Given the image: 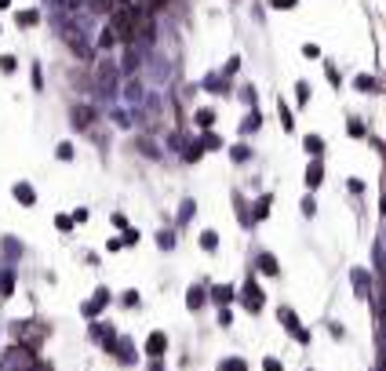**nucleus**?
Instances as JSON below:
<instances>
[{
  "label": "nucleus",
  "mask_w": 386,
  "mask_h": 371,
  "mask_svg": "<svg viewBox=\"0 0 386 371\" xmlns=\"http://www.w3.org/2000/svg\"><path fill=\"white\" fill-rule=\"evenodd\" d=\"M259 128H262V113H259V109H252V113L241 120V135H252V131H259Z\"/></svg>",
  "instance_id": "4468645a"
},
{
  "label": "nucleus",
  "mask_w": 386,
  "mask_h": 371,
  "mask_svg": "<svg viewBox=\"0 0 386 371\" xmlns=\"http://www.w3.org/2000/svg\"><path fill=\"white\" fill-rule=\"evenodd\" d=\"M201 146H204V149H219L222 142H219V135H211V131H204V139H201Z\"/></svg>",
  "instance_id": "79ce46f5"
},
{
  "label": "nucleus",
  "mask_w": 386,
  "mask_h": 371,
  "mask_svg": "<svg viewBox=\"0 0 386 371\" xmlns=\"http://www.w3.org/2000/svg\"><path fill=\"white\" fill-rule=\"evenodd\" d=\"M109 222L117 226V229H131V226H128V215H121V211H117V215H109Z\"/></svg>",
  "instance_id": "49530a36"
},
{
  "label": "nucleus",
  "mask_w": 386,
  "mask_h": 371,
  "mask_svg": "<svg viewBox=\"0 0 386 371\" xmlns=\"http://www.w3.org/2000/svg\"><path fill=\"white\" fill-rule=\"evenodd\" d=\"M269 4H274V8H295L299 0H269Z\"/></svg>",
  "instance_id": "603ef678"
},
{
  "label": "nucleus",
  "mask_w": 386,
  "mask_h": 371,
  "mask_svg": "<svg viewBox=\"0 0 386 371\" xmlns=\"http://www.w3.org/2000/svg\"><path fill=\"white\" fill-rule=\"evenodd\" d=\"M139 244V229H124V247H135Z\"/></svg>",
  "instance_id": "09e8293b"
},
{
  "label": "nucleus",
  "mask_w": 386,
  "mask_h": 371,
  "mask_svg": "<svg viewBox=\"0 0 386 371\" xmlns=\"http://www.w3.org/2000/svg\"><path fill=\"white\" fill-rule=\"evenodd\" d=\"M113 44H117V29H113V26H102V29H99V48L109 51Z\"/></svg>",
  "instance_id": "f3484780"
},
{
  "label": "nucleus",
  "mask_w": 386,
  "mask_h": 371,
  "mask_svg": "<svg viewBox=\"0 0 386 371\" xmlns=\"http://www.w3.org/2000/svg\"><path fill=\"white\" fill-rule=\"evenodd\" d=\"M193 120H197V128H204V131H208L211 124H215V109H211V106H201L197 113H193Z\"/></svg>",
  "instance_id": "dca6fc26"
},
{
  "label": "nucleus",
  "mask_w": 386,
  "mask_h": 371,
  "mask_svg": "<svg viewBox=\"0 0 386 371\" xmlns=\"http://www.w3.org/2000/svg\"><path fill=\"white\" fill-rule=\"evenodd\" d=\"M201 247H204L208 255H215V251H219V233H215V229H204V233H201Z\"/></svg>",
  "instance_id": "412c9836"
},
{
  "label": "nucleus",
  "mask_w": 386,
  "mask_h": 371,
  "mask_svg": "<svg viewBox=\"0 0 386 371\" xmlns=\"http://www.w3.org/2000/svg\"><path fill=\"white\" fill-rule=\"evenodd\" d=\"M219 371H248V367H244V360H241V357H229V360H222V364H219Z\"/></svg>",
  "instance_id": "2f4dec72"
},
{
  "label": "nucleus",
  "mask_w": 386,
  "mask_h": 371,
  "mask_svg": "<svg viewBox=\"0 0 386 371\" xmlns=\"http://www.w3.org/2000/svg\"><path fill=\"white\" fill-rule=\"evenodd\" d=\"M0 8H11V0H0Z\"/></svg>",
  "instance_id": "5fc2aeb1"
},
{
  "label": "nucleus",
  "mask_w": 386,
  "mask_h": 371,
  "mask_svg": "<svg viewBox=\"0 0 386 371\" xmlns=\"http://www.w3.org/2000/svg\"><path fill=\"white\" fill-rule=\"evenodd\" d=\"M204 299H208V287H204V284H193L189 291H186V306H189V309H201Z\"/></svg>",
  "instance_id": "f8f14e48"
},
{
  "label": "nucleus",
  "mask_w": 386,
  "mask_h": 371,
  "mask_svg": "<svg viewBox=\"0 0 386 371\" xmlns=\"http://www.w3.org/2000/svg\"><path fill=\"white\" fill-rule=\"evenodd\" d=\"M302 149L310 153V157H324V139L321 135H306L302 139Z\"/></svg>",
  "instance_id": "2eb2a0df"
},
{
  "label": "nucleus",
  "mask_w": 386,
  "mask_h": 371,
  "mask_svg": "<svg viewBox=\"0 0 386 371\" xmlns=\"http://www.w3.org/2000/svg\"><path fill=\"white\" fill-rule=\"evenodd\" d=\"M157 247H161V251H175V233L171 229H161L157 233Z\"/></svg>",
  "instance_id": "bb28decb"
},
{
  "label": "nucleus",
  "mask_w": 386,
  "mask_h": 371,
  "mask_svg": "<svg viewBox=\"0 0 386 371\" xmlns=\"http://www.w3.org/2000/svg\"><path fill=\"white\" fill-rule=\"evenodd\" d=\"M139 302H142V295L135 291V287H131V291H124V295H121V306H128V309H135Z\"/></svg>",
  "instance_id": "473e14b6"
},
{
  "label": "nucleus",
  "mask_w": 386,
  "mask_h": 371,
  "mask_svg": "<svg viewBox=\"0 0 386 371\" xmlns=\"http://www.w3.org/2000/svg\"><path fill=\"white\" fill-rule=\"evenodd\" d=\"M262 371H284V364H281L277 357H266V360H262Z\"/></svg>",
  "instance_id": "37998d69"
},
{
  "label": "nucleus",
  "mask_w": 386,
  "mask_h": 371,
  "mask_svg": "<svg viewBox=\"0 0 386 371\" xmlns=\"http://www.w3.org/2000/svg\"><path fill=\"white\" fill-rule=\"evenodd\" d=\"M73 153H76V149H73V142H59V146H55V157H59L62 164H69V160H73Z\"/></svg>",
  "instance_id": "c85d7f7f"
},
{
  "label": "nucleus",
  "mask_w": 386,
  "mask_h": 371,
  "mask_svg": "<svg viewBox=\"0 0 386 371\" xmlns=\"http://www.w3.org/2000/svg\"><path fill=\"white\" fill-rule=\"evenodd\" d=\"M4 251H8V255L15 259V255H22V244H18L15 237H8V240H4Z\"/></svg>",
  "instance_id": "ea45409f"
},
{
  "label": "nucleus",
  "mask_w": 386,
  "mask_h": 371,
  "mask_svg": "<svg viewBox=\"0 0 386 371\" xmlns=\"http://www.w3.org/2000/svg\"><path fill=\"white\" fill-rule=\"evenodd\" d=\"M201 157H204V146H201V142H189V146H182V160H186V164H197Z\"/></svg>",
  "instance_id": "6ab92c4d"
},
{
  "label": "nucleus",
  "mask_w": 386,
  "mask_h": 371,
  "mask_svg": "<svg viewBox=\"0 0 386 371\" xmlns=\"http://www.w3.org/2000/svg\"><path fill=\"white\" fill-rule=\"evenodd\" d=\"M164 349H168V335H164V331H149V339H146V353H149L153 360H161Z\"/></svg>",
  "instance_id": "0eeeda50"
},
{
  "label": "nucleus",
  "mask_w": 386,
  "mask_h": 371,
  "mask_svg": "<svg viewBox=\"0 0 386 371\" xmlns=\"http://www.w3.org/2000/svg\"><path fill=\"white\" fill-rule=\"evenodd\" d=\"M241 102H248V106L255 109V84H244V88H241Z\"/></svg>",
  "instance_id": "4c0bfd02"
},
{
  "label": "nucleus",
  "mask_w": 386,
  "mask_h": 371,
  "mask_svg": "<svg viewBox=\"0 0 386 371\" xmlns=\"http://www.w3.org/2000/svg\"><path fill=\"white\" fill-rule=\"evenodd\" d=\"M252 157H255V153H252V146H244V142L229 149V160H234V164H248Z\"/></svg>",
  "instance_id": "4be33fe9"
},
{
  "label": "nucleus",
  "mask_w": 386,
  "mask_h": 371,
  "mask_svg": "<svg viewBox=\"0 0 386 371\" xmlns=\"http://www.w3.org/2000/svg\"><path fill=\"white\" fill-rule=\"evenodd\" d=\"M121 247H124V237H109L106 240V251H121Z\"/></svg>",
  "instance_id": "de8ad7c7"
},
{
  "label": "nucleus",
  "mask_w": 386,
  "mask_h": 371,
  "mask_svg": "<svg viewBox=\"0 0 386 371\" xmlns=\"http://www.w3.org/2000/svg\"><path fill=\"white\" fill-rule=\"evenodd\" d=\"M226 80H229L226 73H222V76H219V73H208V76H204V88H208V91H226Z\"/></svg>",
  "instance_id": "b1692460"
},
{
  "label": "nucleus",
  "mask_w": 386,
  "mask_h": 371,
  "mask_svg": "<svg viewBox=\"0 0 386 371\" xmlns=\"http://www.w3.org/2000/svg\"><path fill=\"white\" fill-rule=\"evenodd\" d=\"M146 371H164V367H161V360H153V364H149Z\"/></svg>",
  "instance_id": "864d4df0"
},
{
  "label": "nucleus",
  "mask_w": 386,
  "mask_h": 371,
  "mask_svg": "<svg viewBox=\"0 0 386 371\" xmlns=\"http://www.w3.org/2000/svg\"><path fill=\"white\" fill-rule=\"evenodd\" d=\"M346 189H350L354 197H361V193H364V182H361V179H346Z\"/></svg>",
  "instance_id": "c03bdc74"
},
{
  "label": "nucleus",
  "mask_w": 386,
  "mask_h": 371,
  "mask_svg": "<svg viewBox=\"0 0 386 371\" xmlns=\"http://www.w3.org/2000/svg\"><path fill=\"white\" fill-rule=\"evenodd\" d=\"M269 204H274V197H259V204H255V222H266L269 219Z\"/></svg>",
  "instance_id": "393cba45"
},
{
  "label": "nucleus",
  "mask_w": 386,
  "mask_h": 371,
  "mask_svg": "<svg viewBox=\"0 0 386 371\" xmlns=\"http://www.w3.org/2000/svg\"><path fill=\"white\" fill-rule=\"evenodd\" d=\"M277 116H281V128H284V131H295V113H292L284 102H277Z\"/></svg>",
  "instance_id": "aec40b11"
},
{
  "label": "nucleus",
  "mask_w": 386,
  "mask_h": 371,
  "mask_svg": "<svg viewBox=\"0 0 386 371\" xmlns=\"http://www.w3.org/2000/svg\"><path fill=\"white\" fill-rule=\"evenodd\" d=\"M234 299H237V291H234L229 284H219V287H211V302H215L219 309H226V306L234 302Z\"/></svg>",
  "instance_id": "9d476101"
},
{
  "label": "nucleus",
  "mask_w": 386,
  "mask_h": 371,
  "mask_svg": "<svg viewBox=\"0 0 386 371\" xmlns=\"http://www.w3.org/2000/svg\"><path fill=\"white\" fill-rule=\"evenodd\" d=\"M299 208H302V215H306V219H314V215H317V200H314V193H306Z\"/></svg>",
  "instance_id": "c756f323"
},
{
  "label": "nucleus",
  "mask_w": 386,
  "mask_h": 371,
  "mask_svg": "<svg viewBox=\"0 0 386 371\" xmlns=\"http://www.w3.org/2000/svg\"><path fill=\"white\" fill-rule=\"evenodd\" d=\"M11 291H15V273H11V269H0V295L8 299Z\"/></svg>",
  "instance_id": "a878e982"
},
{
  "label": "nucleus",
  "mask_w": 386,
  "mask_h": 371,
  "mask_svg": "<svg viewBox=\"0 0 386 371\" xmlns=\"http://www.w3.org/2000/svg\"><path fill=\"white\" fill-rule=\"evenodd\" d=\"M91 339H95L106 353H117V346H121L117 327H113V324H91Z\"/></svg>",
  "instance_id": "20e7f679"
},
{
  "label": "nucleus",
  "mask_w": 386,
  "mask_h": 371,
  "mask_svg": "<svg viewBox=\"0 0 386 371\" xmlns=\"http://www.w3.org/2000/svg\"><path fill=\"white\" fill-rule=\"evenodd\" d=\"M15 69H18V62H15V55H0V73H8V76H11Z\"/></svg>",
  "instance_id": "72a5a7b5"
},
{
  "label": "nucleus",
  "mask_w": 386,
  "mask_h": 371,
  "mask_svg": "<svg viewBox=\"0 0 386 371\" xmlns=\"http://www.w3.org/2000/svg\"><path fill=\"white\" fill-rule=\"evenodd\" d=\"M193 215H197V200H189V197H186V200H182V208H179V226H186Z\"/></svg>",
  "instance_id": "5701e85b"
},
{
  "label": "nucleus",
  "mask_w": 386,
  "mask_h": 371,
  "mask_svg": "<svg viewBox=\"0 0 386 371\" xmlns=\"http://www.w3.org/2000/svg\"><path fill=\"white\" fill-rule=\"evenodd\" d=\"M310 95H314L310 84H306V80H299V84H295V102H299V106H310Z\"/></svg>",
  "instance_id": "cd10ccee"
},
{
  "label": "nucleus",
  "mask_w": 386,
  "mask_h": 371,
  "mask_svg": "<svg viewBox=\"0 0 386 371\" xmlns=\"http://www.w3.org/2000/svg\"><path fill=\"white\" fill-rule=\"evenodd\" d=\"M222 73H226V76H237V73H241V55H229V62H226Z\"/></svg>",
  "instance_id": "c9c22d12"
},
{
  "label": "nucleus",
  "mask_w": 386,
  "mask_h": 371,
  "mask_svg": "<svg viewBox=\"0 0 386 371\" xmlns=\"http://www.w3.org/2000/svg\"><path fill=\"white\" fill-rule=\"evenodd\" d=\"M277 320L288 327V335H292L295 342H302V346L310 342V331H306V327L299 324V317H295V309H292V306H281V309H277Z\"/></svg>",
  "instance_id": "7ed1b4c3"
},
{
  "label": "nucleus",
  "mask_w": 386,
  "mask_h": 371,
  "mask_svg": "<svg viewBox=\"0 0 386 371\" xmlns=\"http://www.w3.org/2000/svg\"><path fill=\"white\" fill-rule=\"evenodd\" d=\"M350 280H354V291H357L361 299H368V291H372V280H368V269H354V273H350Z\"/></svg>",
  "instance_id": "ddd939ff"
},
{
  "label": "nucleus",
  "mask_w": 386,
  "mask_h": 371,
  "mask_svg": "<svg viewBox=\"0 0 386 371\" xmlns=\"http://www.w3.org/2000/svg\"><path fill=\"white\" fill-rule=\"evenodd\" d=\"M117 360H121V364H135V346H131V339H121V346H117Z\"/></svg>",
  "instance_id": "a211bd4d"
},
{
  "label": "nucleus",
  "mask_w": 386,
  "mask_h": 371,
  "mask_svg": "<svg viewBox=\"0 0 386 371\" xmlns=\"http://www.w3.org/2000/svg\"><path fill=\"white\" fill-rule=\"evenodd\" d=\"M113 302V295H109V287H95V295L84 302V317H99L106 306Z\"/></svg>",
  "instance_id": "39448f33"
},
{
  "label": "nucleus",
  "mask_w": 386,
  "mask_h": 371,
  "mask_svg": "<svg viewBox=\"0 0 386 371\" xmlns=\"http://www.w3.org/2000/svg\"><path fill=\"white\" fill-rule=\"evenodd\" d=\"M321 182H324V160L314 157L310 164H306V186H310V193H314V189H321Z\"/></svg>",
  "instance_id": "423d86ee"
},
{
  "label": "nucleus",
  "mask_w": 386,
  "mask_h": 371,
  "mask_svg": "<svg viewBox=\"0 0 386 371\" xmlns=\"http://www.w3.org/2000/svg\"><path fill=\"white\" fill-rule=\"evenodd\" d=\"M18 22H22V26H36V22H41V11H22Z\"/></svg>",
  "instance_id": "a19ab883"
},
{
  "label": "nucleus",
  "mask_w": 386,
  "mask_h": 371,
  "mask_svg": "<svg viewBox=\"0 0 386 371\" xmlns=\"http://www.w3.org/2000/svg\"><path fill=\"white\" fill-rule=\"evenodd\" d=\"M255 269L266 273V277H281V262L269 255V251H259V255H255Z\"/></svg>",
  "instance_id": "6e6552de"
},
{
  "label": "nucleus",
  "mask_w": 386,
  "mask_h": 371,
  "mask_svg": "<svg viewBox=\"0 0 386 371\" xmlns=\"http://www.w3.org/2000/svg\"><path fill=\"white\" fill-rule=\"evenodd\" d=\"M354 88H357V91H372V88H375V80L361 73V76H354Z\"/></svg>",
  "instance_id": "e433bc0d"
},
{
  "label": "nucleus",
  "mask_w": 386,
  "mask_h": 371,
  "mask_svg": "<svg viewBox=\"0 0 386 371\" xmlns=\"http://www.w3.org/2000/svg\"><path fill=\"white\" fill-rule=\"evenodd\" d=\"M11 197L22 204V208H33V204H36V193H33L29 182H15V186H11Z\"/></svg>",
  "instance_id": "1a4fd4ad"
},
{
  "label": "nucleus",
  "mask_w": 386,
  "mask_h": 371,
  "mask_svg": "<svg viewBox=\"0 0 386 371\" xmlns=\"http://www.w3.org/2000/svg\"><path fill=\"white\" fill-rule=\"evenodd\" d=\"M33 88L44 91V73H41V66H33Z\"/></svg>",
  "instance_id": "a18cd8bd"
},
{
  "label": "nucleus",
  "mask_w": 386,
  "mask_h": 371,
  "mask_svg": "<svg viewBox=\"0 0 386 371\" xmlns=\"http://www.w3.org/2000/svg\"><path fill=\"white\" fill-rule=\"evenodd\" d=\"M306 371H314V367H306Z\"/></svg>",
  "instance_id": "6e6d98bb"
},
{
  "label": "nucleus",
  "mask_w": 386,
  "mask_h": 371,
  "mask_svg": "<svg viewBox=\"0 0 386 371\" xmlns=\"http://www.w3.org/2000/svg\"><path fill=\"white\" fill-rule=\"evenodd\" d=\"M135 146H139V149H142V153H146V157H149V160H161V157H157V146H153V142H149V139H139V142H135Z\"/></svg>",
  "instance_id": "f704fd0d"
},
{
  "label": "nucleus",
  "mask_w": 386,
  "mask_h": 371,
  "mask_svg": "<svg viewBox=\"0 0 386 371\" xmlns=\"http://www.w3.org/2000/svg\"><path fill=\"white\" fill-rule=\"evenodd\" d=\"M324 69H328V80H332V84H335V88H339V69H335V66H332V62H328V66H324Z\"/></svg>",
  "instance_id": "3c124183"
},
{
  "label": "nucleus",
  "mask_w": 386,
  "mask_h": 371,
  "mask_svg": "<svg viewBox=\"0 0 386 371\" xmlns=\"http://www.w3.org/2000/svg\"><path fill=\"white\" fill-rule=\"evenodd\" d=\"M302 55H306V58H321V48H317V44H302Z\"/></svg>",
  "instance_id": "8fccbe9b"
},
{
  "label": "nucleus",
  "mask_w": 386,
  "mask_h": 371,
  "mask_svg": "<svg viewBox=\"0 0 386 371\" xmlns=\"http://www.w3.org/2000/svg\"><path fill=\"white\" fill-rule=\"evenodd\" d=\"M95 80H99V91H106V99H117L121 73H117V66H113L109 58H102V62H99V73H95Z\"/></svg>",
  "instance_id": "f257e3e1"
},
{
  "label": "nucleus",
  "mask_w": 386,
  "mask_h": 371,
  "mask_svg": "<svg viewBox=\"0 0 386 371\" xmlns=\"http://www.w3.org/2000/svg\"><path fill=\"white\" fill-rule=\"evenodd\" d=\"M262 302H266L262 287H259V284H255V277L248 273V280H244V287H241V306H244L248 313H262Z\"/></svg>",
  "instance_id": "f03ea898"
},
{
  "label": "nucleus",
  "mask_w": 386,
  "mask_h": 371,
  "mask_svg": "<svg viewBox=\"0 0 386 371\" xmlns=\"http://www.w3.org/2000/svg\"><path fill=\"white\" fill-rule=\"evenodd\" d=\"M73 124L88 131L91 124H95V109H91V106H73Z\"/></svg>",
  "instance_id": "9b49d317"
},
{
  "label": "nucleus",
  "mask_w": 386,
  "mask_h": 371,
  "mask_svg": "<svg viewBox=\"0 0 386 371\" xmlns=\"http://www.w3.org/2000/svg\"><path fill=\"white\" fill-rule=\"evenodd\" d=\"M346 135H350V139H364L368 131H364V124H361V120H354V116H350V124H346Z\"/></svg>",
  "instance_id": "7c9ffc66"
},
{
  "label": "nucleus",
  "mask_w": 386,
  "mask_h": 371,
  "mask_svg": "<svg viewBox=\"0 0 386 371\" xmlns=\"http://www.w3.org/2000/svg\"><path fill=\"white\" fill-rule=\"evenodd\" d=\"M73 222H76L73 215H55V226H59L62 233H69V229H73Z\"/></svg>",
  "instance_id": "58836bf2"
}]
</instances>
